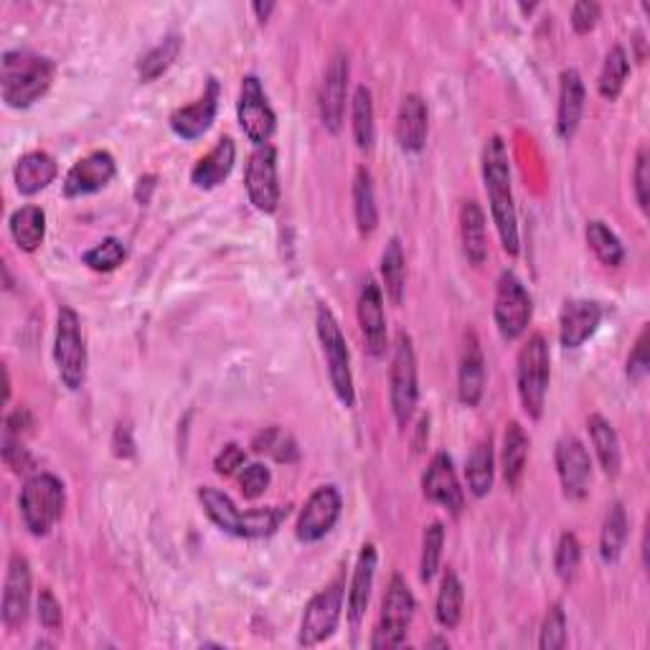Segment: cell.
I'll list each match as a JSON object with an SVG mask.
<instances>
[{
  "mask_svg": "<svg viewBox=\"0 0 650 650\" xmlns=\"http://www.w3.org/2000/svg\"><path fill=\"white\" fill-rule=\"evenodd\" d=\"M346 92H348V56L344 52L333 54L325 69L321 92H318V112L328 133H340L346 115Z\"/></svg>",
  "mask_w": 650,
  "mask_h": 650,
  "instance_id": "15",
  "label": "cell"
},
{
  "mask_svg": "<svg viewBox=\"0 0 650 650\" xmlns=\"http://www.w3.org/2000/svg\"><path fill=\"white\" fill-rule=\"evenodd\" d=\"M181 46H183V38L178 34H170L162 41H158V44L143 56L141 64H137V75H141L143 81H153L160 75H166L170 64L176 61V56L181 54Z\"/></svg>",
  "mask_w": 650,
  "mask_h": 650,
  "instance_id": "39",
  "label": "cell"
},
{
  "mask_svg": "<svg viewBox=\"0 0 650 650\" xmlns=\"http://www.w3.org/2000/svg\"><path fill=\"white\" fill-rule=\"evenodd\" d=\"M422 491H425L427 501L447 508L452 516H460L462 508H466V493H462L447 452H437L433 462H429L425 478H422Z\"/></svg>",
  "mask_w": 650,
  "mask_h": 650,
  "instance_id": "19",
  "label": "cell"
},
{
  "mask_svg": "<svg viewBox=\"0 0 650 650\" xmlns=\"http://www.w3.org/2000/svg\"><path fill=\"white\" fill-rule=\"evenodd\" d=\"M38 623L52 632L61 628V605L56 603L54 592L48 587L41 590L38 595Z\"/></svg>",
  "mask_w": 650,
  "mask_h": 650,
  "instance_id": "48",
  "label": "cell"
},
{
  "mask_svg": "<svg viewBox=\"0 0 650 650\" xmlns=\"http://www.w3.org/2000/svg\"><path fill=\"white\" fill-rule=\"evenodd\" d=\"M3 460H5V466L13 470V473H21V470H26V468H29L31 458H29L26 447L21 445L19 437H8V435H5V442H3Z\"/></svg>",
  "mask_w": 650,
  "mask_h": 650,
  "instance_id": "53",
  "label": "cell"
},
{
  "mask_svg": "<svg viewBox=\"0 0 650 650\" xmlns=\"http://www.w3.org/2000/svg\"><path fill=\"white\" fill-rule=\"evenodd\" d=\"M567 646V615L559 603L547 609V617L541 623V638L539 648L541 650H559Z\"/></svg>",
  "mask_w": 650,
  "mask_h": 650,
  "instance_id": "46",
  "label": "cell"
},
{
  "mask_svg": "<svg viewBox=\"0 0 650 650\" xmlns=\"http://www.w3.org/2000/svg\"><path fill=\"white\" fill-rule=\"evenodd\" d=\"M115 455L117 458H130V455L135 452V442L133 437H130V427L127 425H117L115 429Z\"/></svg>",
  "mask_w": 650,
  "mask_h": 650,
  "instance_id": "55",
  "label": "cell"
},
{
  "mask_svg": "<svg viewBox=\"0 0 650 650\" xmlns=\"http://www.w3.org/2000/svg\"><path fill=\"white\" fill-rule=\"evenodd\" d=\"M356 313H359L361 333L366 338V348L371 356L386 354V315H384V292L373 278H366L359 292V303H356Z\"/></svg>",
  "mask_w": 650,
  "mask_h": 650,
  "instance_id": "20",
  "label": "cell"
},
{
  "mask_svg": "<svg viewBox=\"0 0 650 650\" xmlns=\"http://www.w3.org/2000/svg\"><path fill=\"white\" fill-rule=\"evenodd\" d=\"M251 11L257 13L259 21H267L270 19V13L274 11V3H251Z\"/></svg>",
  "mask_w": 650,
  "mask_h": 650,
  "instance_id": "56",
  "label": "cell"
},
{
  "mask_svg": "<svg viewBox=\"0 0 650 650\" xmlns=\"http://www.w3.org/2000/svg\"><path fill=\"white\" fill-rule=\"evenodd\" d=\"M381 278H384L389 300L394 305H402L406 290V259L400 239L389 242L384 255H381Z\"/></svg>",
  "mask_w": 650,
  "mask_h": 650,
  "instance_id": "37",
  "label": "cell"
},
{
  "mask_svg": "<svg viewBox=\"0 0 650 650\" xmlns=\"http://www.w3.org/2000/svg\"><path fill=\"white\" fill-rule=\"evenodd\" d=\"M389 396H392V412L400 427L412 422V414L417 410L419 381H417V356H414L412 338L400 333L394 340L392 371H389Z\"/></svg>",
  "mask_w": 650,
  "mask_h": 650,
  "instance_id": "9",
  "label": "cell"
},
{
  "mask_svg": "<svg viewBox=\"0 0 650 650\" xmlns=\"http://www.w3.org/2000/svg\"><path fill=\"white\" fill-rule=\"evenodd\" d=\"M632 181H636V199L640 203V209L648 211V186H650V158H648V145L638 150V160H636V170H632Z\"/></svg>",
  "mask_w": 650,
  "mask_h": 650,
  "instance_id": "49",
  "label": "cell"
},
{
  "mask_svg": "<svg viewBox=\"0 0 650 650\" xmlns=\"http://www.w3.org/2000/svg\"><path fill=\"white\" fill-rule=\"evenodd\" d=\"M599 5L592 3V0H580V3H574L572 8V29L576 34H590L592 29L597 26L599 21Z\"/></svg>",
  "mask_w": 650,
  "mask_h": 650,
  "instance_id": "51",
  "label": "cell"
},
{
  "mask_svg": "<svg viewBox=\"0 0 650 650\" xmlns=\"http://www.w3.org/2000/svg\"><path fill=\"white\" fill-rule=\"evenodd\" d=\"M460 237L462 251L468 262L481 267L488 259V232H485V214L478 201H462L460 206Z\"/></svg>",
  "mask_w": 650,
  "mask_h": 650,
  "instance_id": "29",
  "label": "cell"
},
{
  "mask_svg": "<svg viewBox=\"0 0 650 650\" xmlns=\"http://www.w3.org/2000/svg\"><path fill=\"white\" fill-rule=\"evenodd\" d=\"M462 599H466V592H462L460 576L455 574L452 569H447L440 584V595H437V607H435L437 623H440L445 630H455L460 625Z\"/></svg>",
  "mask_w": 650,
  "mask_h": 650,
  "instance_id": "35",
  "label": "cell"
},
{
  "mask_svg": "<svg viewBox=\"0 0 650 650\" xmlns=\"http://www.w3.org/2000/svg\"><path fill=\"white\" fill-rule=\"evenodd\" d=\"M557 473L569 501H582L590 491L592 462L590 452L576 437H562L557 442Z\"/></svg>",
  "mask_w": 650,
  "mask_h": 650,
  "instance_id": "16",
  "label": "cell"
},
{
  "mask_svg": "<svg viewBox=\"0 0 650 650\" xmlns=\"http://www.w3.org/2000/svg\"><path fill=\"white\" fill-rule=\"evenodd\" d=\"M351 125H354V141L361 150H369L373 143V97L369 87H359L351 102Z\"/></svg>",
  "mask_w": 650,
  "mask_h": 650,
  "instance_id": "41",
  "label": "cell"
},
{
  "mask_svg": "<svg viewBox=\"0 0 650 650\" xmlns=\"http://www.w3.org/2000/svg\"><path fill=\"white\" fill-rule=\"evenodd\" d=\"M272 481V473L270 468H265L262 462H255V466H247L242 468V475H239V488H242V495L244 498L255 501L259 498L267 491V485Z\"/></svg>",
  "mask_w": 650,
  "mask_h": 650,
  "instance_id": "47",
  "label": "cell"
},
{
  "mask_svg": "<svg viewBox=\"0 0 650 650\" xmlns=\"http://www.w3.org/2000/svg\"><path fill=\"white\" fill-rule=\"evenodd\" d=\"M628 75H630L628 54H625L623 46H613L609 48V54L605 56L603 71H599V79H597L599 94H603L607 102H615L623 92Z\"/></svg>",
  "mask_w": 650,
  "mask_h": 650,
  "instance_id": "38",
  "label": "cell"
},
{
  "mask_svg": "<svg viewBox=\"0 0 650 650\" xmlns=\"http://www.w3.org/2000/svg\"><path fill=\"white\" fill-rule=\"evenodd\" d=\"M628 514L620 503H613L605 516L603 534H599V557H603L605 564H613L620 559L625 541H628Z\"/></svg>",
  "mask_w": 650,
  "mask_h": 650,
  "instance_id": "34",
  "label": "cell"
},
{
  "mask_svg": "<svg viewBox=\"0 0 650 650\" xmlns=\"http://www.w3.org/2000/svg\"><path fill=\"white\" fill-rule=\"evenodd\" d=\"M584 234H587V244L590 249L595 251V257L599 259V262L607 265V267H620L625 262V247L623 242L617 234L609 229V226L605 222H599V218H595V222L587 224V229H584Z\"/></svg>",
  "mask_w": 650,
  "mask_h": 650,
  "instance_id": "40",
  "label": "cell"
},
{
  "mask_svg": "<svg viewBox=\"0 0 650 650\" xmlns=\"http://www.w3.org/2000/svg\"><path fill=\"white\" fill-rule=\"evenodd\" d=\"M56 75L48 56L31 52H5L0 61V94L13 110H26L48 92Z\"/></svg>",
  "mask_w": 650,
  "mask_h": 650,
  "instance_id": "2",
  "label": "cell"
},
{
  "mask_svg": "<svg viewBox=\"0 0 650 650\" xmlns=\"http://www.w3.org/2000/svg\"><path fill=\"white\" fill-rule=\"evenodd\" d=\"M125 244L115 237H108L102 239L100 244H94L92 249H87L85 255H81V262H85L89 270L94 272H112L117 270V267L125 262Z\"/></svg>",
  "mask_w": 650,
  "mask_h": 650,
  "instance_id": "42",
  "label": "cell"
},
{
  "mask_svg": "<svg viewBox=\"0 0 650 650\" xmlns=\"http://www.w3.org/2000/svg\"><path fill=\"white\" fill-rule=\"evenodd\" d=\"M587 429H590L592 447H595L597 460H599V466H603L605 475L617 478V473H620L623 455H620V440H617L615 427L609 425L603 414H592V417L587 419Z\"/></svg>",
  "mask_w": 650,
  "mask_h": 650,
  "instance_id": "31",
  "label": "cell"
},
{
  "mask_svg": "<svg viewBox=\"0 0 650 650\" xmlns=\"http://www.w3.org/2000/svg\"><path fill=\"white\" fill-rule=\"evenodd\" d=\"M257 452L272 455L278 462H295L298 460V445L288 433H282L278 427H270L267 433L257 435L255 440Z\"/></svg>",
  "mask_w": 650,
  "mask_h": 650,
  "instance_id": "44",
  "label": "cell"
},
{
  "mask_svg": "<svg viewBox=\"0 0 650 650\" xmlns=\"http://www.w3.org/2000/svg\"><path fill=\"white\" fill-rule=\"evenodd\" d=\"M29 607H31V567L29 559L13 551L8 559V572H5V587H3V625L5 628H21L29 620Z\"/></svg>",
  "mask_w": 650,
  "mask_h": 650,
  "instance_id": "17",
  "label": "cell"
},
{
  "mask_svg": "<svg viewBox=\"0 0 650 650\" xmlns=\"http://www.w3.org/2000/svg\"><path fill=\"white\" fill-rule=\"evenodd\" d=\"M495 458H493V440L491 437H483L481 442L473 447L468 458V488L475 498H483V495L491 493L493 488V473H495Z\"/></svg>",
  "mask_w": 650,
  "mask_h": 650,
  "instance_id": "33",
  "label": "cell"
},
{
  "mask_svg": "<svg viewBox=\"0 0 650 650\" xmlns=\"http://www.w3.org/2000/svg\"><path fill=\"white\" fill-rule=\"evenodd\" d=\"M377 547L373 543H363L354 567L351 592H348V620H351L354 628L363 620L366 607H369L373 576H377Z\"/></svg>",
  "mask_w": 650,
  "mask_h": 650,
  "instance_id": "26",
  "label": "cell"
},
{
  "mask_svg": "<svg viewBox=\"0 0 650 650\" xmlns=\"http://www.w3.org/2000/svg\"><path fill=\"white\" fill-rule=\"evenodd\" d=\"M244 460H247V455H244L242 447L229 442V445L224 447L222 452L216 455L214 470H216L218 475H234V473H237V470L244 468Z\"/></svg>",
  "mask_w": 650,
  "mask_h": 650,
  "instance_id": "52",
  "label": "cell"
},
{
  "mask_svg": "<svg viewBox=\"0 0 650 650\" xmlns=\"http://www.w3.org/2000/svg\"><path fill=\"white\" fill-rule=\"evenodd\" d=\"M445 547V526L440 522H433L425 528V539H422V562H419V576L422 582H433L437 569H440Z\"/></svg>",
  "mask_w": 650,
  "mask_h": 650,
  "instance_id": "43",
  "label": "cell"
},
{
  "mask_svg": "<svg viewBox=\"0 0 650 650\" xmlns=\"http://www.w3.org/2000/svg\"><path fill=\"white\" fill-rule=\"evenodd\" d=\"M346 584L344 580L330 582L328 587L321 590L311 603L305 607L303 623H300V638L298 643L311 648L318 646L323 640H328L338 628L340 609H344V597H346Z\"/></svg>",
  "mask_w": 650,
  "mask_h": 650,
  "instance_id": "11",
  "label": "cell"
},
{
  "mask_svg": "<svg viewBox=\"0 0 650 650\" xmlns=\"http://www.w3.org/2000/svg\"><path fill=\"white\" fill-rule=\"evenodd\" d=\"M237 115L244 135L249 137L257 148L270 143L274 135V127H278V117H274V110L270 100H267L262 81L255 75L242 79L239 89V102H237Z\"/></svg>",
  "mask_w": 650,
  "mask_h": 650,
  "instance_id": "12",
  "label": "cell"
},
{
  "mask_svg": "<svg viewBox=\"0 0 650 650\" xmlns=\"http://www.w3.org/2000/svg\"><path fill=\"white\" fill-rule=\"evenodd\" d=\"M56 173H59L56 160L44 150H34V153H26V156H21L19 162H15L13 181H15V189H19V193H23V197H34V193H41L54 183Z\"/></svg>",
  "mask_w": 650,
  "mask_h": 650,
  "instance_id": "28",
  "label": "cell"
},
{
  "mask_svg": "<svg viewBox=\"0 0 650 650\" xmlns=\"http://www.w3.org/2000/svg\"><path fill=\"white\" fill-rule=\"evenodd\" d=\"M244 186H247V197L251 206L262 214H272L278 211L280 203V178H278V150L272 145H262L249 156L247 162V176H244Z\"/></svg>",
  "mask_w": 650,
  "mask_h": 650,
  "instance_id": "13",
  "label": "cell"
},
{
  "mask_svg": "<svg viewBox=\"0 0 650 650\" xmlns=\"http://www.w3.org/2000/svg\"><path fill=\"white\" fill-rule=\"evenodd\" d=\"M534 303L524 282L516 278V272H501L498 284H495V305H493V318L495 328L506 340H516L524 336L531 321Z\"/></svg>",
  "mask_w": 650,
  "mask_h": 650,
  "instance_id": "10",
  "label": "cell"
},
{
  "mask_svg": "<svg viewBox=\"0 0 650 650\" xmlns=\"http://www.w3.org/2000/svg\"><path fill=\"white\" fill-rule=\"evenodd\" d=\"M528 435L524 433V427L518 422H511L506 427V435H503V478H506L508 488H516L522 483L524 470H526V460H528Z\"/></svg>",
  "mask_w": 650,
  "mask_h": 650,
  "instance_id": "32",
  "label": "cell"
},
{
  "mask_svg": "<svg viewBox=\"0 0 650 650\" xmlns=\"http://www.w3.org/2000/svg\"><path fill=\"white\" fill-rule=\"evenodd\" d=\"M648 328H643L638 340H636V348H632L630 359H628V379L630 381H643L648 377Z\"/></svg>",
  "mask_w": 650,
  "mask_h": 650,
  "instance_id": "50",
  "label": "cell"
},
{
  "mask_svg": "<svg viewBox=\"0 0 650 650\" xmlns=\"http://www.w3.org/2000/svg\"><path fill=\"white\" fill-rule=\"evenodd\" d=\"M117 173L115 158L110 156L108 150H94L77 160L75 166L69 168L67 178H64V197L77 199V197H89V193L102 191L112 178Z\"/></svg>",
  "mask_w": 650,
  "mask_h": 650,
  "instance_id": "18",
  "label": "cell"
},
{
  "mask_svg": "<svg viewBox=\"0 0 650 650\" xmlns=\"http://www.w3.org/2000/svg\"><path fill=\"white\" fill-rule=\"evenodd\" d=\"M31 425H34V419H31V412L26 410V406H19L11 417L5 419V435L8 437H19L21 440V433L23 429H29Z\"/></svg>",
  "mask_w": 650,
  "mask_h": 650,
  "instance_id": "54",
  "label": "cell"
},
{
  "mask_svg": "<svg viewBox=\"0 0 650 650\" xmlns=\"http://www.w3.org/2000/svg\"><path fill=\"white\" fill-rule=\"evenodd\" d=\"M580 559H582V547L576 541V536L572 531H564L562 539L557 543V557H554V567L557 574L562 582H572L576 569H580Z\"/></svg>",
  "mask_w": 650,
  "mask_h": 650,
  "instance_id": "45",
  "label": "cell"
},
{
  "mask_svg": "<svg viewBox=\"0 0 650 650\" xmlns=\"http://www.w3.org/2000/svg\"><path fill=\"white\" fill-rule=\"evenodd\" d=\"M315 330H318L325 361H328V377L330 386L336 392L338 402L344 406H354L356 402V389H354V371H351V354H348V344L344 330L336 321V315L328 305H318L315 311Z\"/></svg>",
  "mask_w": 650,
  "mask_h": 650,
  "instance_id": "6",
  "label": "cell"
},
{
  "mask_svg": "<svg viewBox=\"0 0 650 650\" xmlns=\"http://www.w3.org/2000/svg\"><path fill=\"white\" fill-rule=\"evenodd\" d=\"M429 115L427 102L419 94H406L396 112V143L404 153H419L427 143Z\"/></svg>",
  "mask_w": 650,
  "mask_h": 650,
  "instance_id": "25",
  "label": "cell"
},
{
  "mask_svg": "<svg viewBox=\"0 0 650 650\" xmlns=\"http://www.w3.org/2000/svg\"><path fill=\"white\" fill-rule=\"evenodd\" d=\"M199 501L206 516L214 522L222 531L239 536V539H267L282 526L288 518V506H272V508H259V511H242L234 506L232 498L216 488L203 485L199 488Z\"/></svg>",
  "mask_w": 650,
  "mask_h": 650,
  "instance_id": "3",
  "label": "cell"
},
{
  "mask_svg": "<svg viewBox=\"0 0 650 650\" xmlns=\"http://www.w3.org/2000/svg\"><path fill=\"white\" fill-rule=\"evenodd\" d=\"M340 508H344V501H340L338 488L333 485H321L315 488L307 498L303 514L298 518V539L305 543L321 541L325 534H330V528L336 526L340 518Z\"/></svg>",
  "mask_w": 650,
  "mask_h": 650,
  "instance_id": "14",
  "label": "cell"
},
{
  "mask_svg": "<svg viewBox=\"0 0 650 650\" xmlns=\"http://www.w3.org/2000/svg\"><path fill=\"white\" fill-rule=\"evenodd\" d=\"M485 392V359L475 330L466 333L458 369V396L466 406H475Z\"/></svg>",
  "mask_w": 650,
  "mask_h": 650,
  "instance_id": "23",
  "label": "cell"
},
{
  "mask_svg": "<svg viewBox=\"0 0 650 650\" xmlns=\"http://www.w3.org/2000/svg\"><path fill=\"white\" fill-rule=\"evenodd\" d=\"M8 229H11V237L19 244L21 251H36L46 237L44 209L34 206V203L15 209L11 214V222H8Z\"/></svg>",
  "mask_w": 650,
  "mask_h": 650,
  "instance_id": "30",
  "label": "cell"
},
{
  "mask_svg": "<svg viewBox=\"0 0 650 650\" xmlns=\"http://www.w3.org/2000/svg\"><path fill=\"white\" fill-rule=\"evenodd\" d=\"M354 214L361 234H371L379 224V209H377V193H373L371 173L366 168H359L354 176Z\"/></svg>",
  "mask_w": 650,
  "mask_h": 650,
  "instance_id": "36",
  "label": "cell"
},
{
  "mask_svg": "<svg viewBox=\"0 0 650 650\" xmlns=\"http://www.w3.org/2000/svg\"><path fill=\"white\" fill-rule=\"evenodd\" d=\"M234 160H237V148H234L232 137H222L206 156H203L191 170V183L197 189L211 191L216 186H222L229 178Z\"/></svg>",
  "mask_w": 650,
  "mask_h": 650,
  "instance_id": "27",
  "label": "cell"
},
{
  "mask_svg": "<svg viewBox=\"0 0 650 650\" xmlns=\"http://www.w3.org/2000/svg\"><path fill=\"white\" fill-rule=\"evenodd\" d=\"M603 307L592 300H567L559 315V340L564 348H580L595 336Z\"/></svg>",
  "mask_w": 650,
  "mask_h": 650,
  "instance_id": "21",
  "label": "cell"
},
{
  "mask_svg": "<svg viewBox=\"0 0 650 650\" xmlns=\"http://www.w3.org/2000/svg\"><path fill=\"white\" fill-rule=\"evenodd\" d=\"M584 112V81L576 69H564L559 77V104H557V135L572 141Z\"/></svg>",
  "mask_w": 650,
  "mask_h": 650,
  "instance_id": "24",
  "label": "cell"
},
{
  "mask_svg": "<svg viewBox=\"0 0 650 650\" xmlns=\"http://www.w3.org/2000/svg\"><path fill=\"white\" fill-rule=\"evenodd\" d=\"M218 110V81L209 79L206 92L199 97L193 104H186V108H178L173 115H170V130L183 141H197L216 117Z\"/></svg>",
  "mask_w": 650,
  "mask_h": 650,
  "instance_id": "22",
  "label": "cell"
},
{
  "mask_svg": "<svg viewBox=\"0 0 650 650\" xmlns=\"http://www.w3.org/2000/svg\"><path fill=\"white\" fill-rule=\"evenodd\" d=\"M551 379V359H549V344L541 333H534L518 351L516 359V384H518V400H522L524 412L531 419H539L547 404Z\"/></svg>",
  "mask_w": 650,
  "mask_h": 650,
  "instance_id": "4",
  "label": "cell"
},
{
  "mask_svg": "<svg viewBox=\"0 0 650 650\" xmlns=\"http://www.w3.org/2000/svg\"><path fill=\"white\" fill-rule=\"evenodd\" d=\"M483 181L485 193L491 201V216L503 249L511 257L518 255V216L514 189H511V162L506 143L498 135H493L483 148Z\"/></svg>",
  "mask_w": 650,
  "mask_h": 650,
  "instance_id": "1",
  "label": "cell"
},
{
  "mask_svg": "<svg viewBox=\"0 0 650 650\" xmlns=\"http://www.w3.org/2000/svg\"><path fill=\"white\" fill-rule=\"evenodd\" d=\"M414 595L410 584L404 582L402 574H394L389 582L384 603H381V617L377 630H373L371 648L373 650H392L404 646L406 630H410L414 617Z\"/></svg>",
  "mask_w": 650,
  "mask_h": 650,
  "instance_id": "8",
  "label": "cell"
},
{
  "mask_svg": "<svg viewBox=\"0 0 650 650\" xmlns=\"http://www.w3.org/2000/svg\"><path fill=\"white\" fill-rule=\"evenodd\" d=\"M64 503H67V493H64V483L59 478L52 473L31 475L23 483L19 498L23 526L29 528V534L46 536L61 518Z\"/></svg>",
  "mask_w": 650,
  "mask_h": 650,
  "instance_id": "5",
  "label": "cell"
},
{
  "mask_svg": "<svg viewBox=\"0 0 650 650\" xmlns=\"http://www.w3.org/2000/svg\"><path fill=\"white\" fill-rule=\"evenodd\" d=\"M54 361L64 386L77 392L87 379V344L81 336L79 315L71 307H61L56 315V338H54Z\"/></svg>",
  "mask_w": 650,
  "mask_h": 650,
  "instance_id": "7",
  "label": "cell"
}]
</instances>
